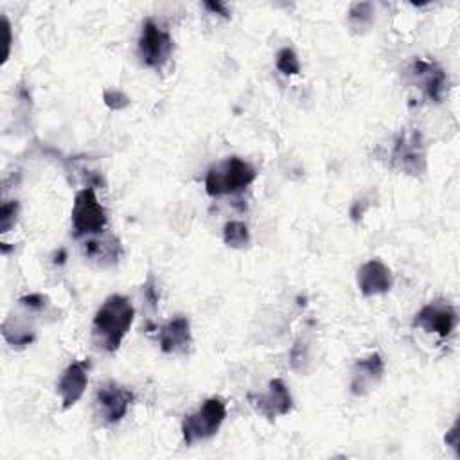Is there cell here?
Segmentation results:
<instances>
[{
  "label": "cell",
  "mask_w": 460,
  "mask_h": 460,
  "mask_svg": "<svg viewBox=\"0 0 460 460\" xmlns=\"http://www.w3.org/2000/svg\"><path fill=\"white\" fill-rule=\"evenodd\" d=\"M2 22H4V32H5V56H4V61H5L9 56V49H11V27H9V22L5 16L2 18Z\"/></svg>",
  "instance_id": "24"
},
{
  "label": "cell",
  "mask_w": 460,
  "mask_h": 460,
  "mask_svg": "<svg viewBox=\"0 0 460 460\" xmlns=\"http://www.w3.org/2000/svg\"><path fill=\"white\" fill-rule=\"evenodd\" d=\"M413 325L426 332L438 334L440 338L449 336L456 327V309L446 300H433L420 307L413 318Z\"/></svg>",
  "instance_id": "8"
},
{
  "label": "cell",
  "mask_w": 460,
  "mask_h": 460,
  "mask_svg": "<svg viewBox=\"0 0 460 460\" xmlns=\"http://www.w3.org/2000/svg\"><path fill=\"white\" fill-rule=\"evenodd\" d=\"M446 444L453 449H458V442H460V437H458V420H455V424L451 426V429L446 433L444 437Z\"/></svg>",
  "instance_id": "22"
},
{
  "label": "cell",
  "mask_w": 460,
  "mask_h": 460,
  "mask_svg": "<svg viewBox=\"0 0 460 460\" xmlns=\"http://www.w3.org/2000/svg\"><path fill=\"white\" fill-rule=\"evenodd\" d=\"M84 255L97 262L99 266H111L119 261L122 250H120V244L115 237L108 235V237H90L84 241Z\"/></svg>",
  "instance_id": "15"
},
{
  "label": "cell",
  "mask_w": 460,
  "mask_h": 460,
  "mask_svg": "<svg viewBox=\"0 0 460 460\" xmlns=\"http://www.w3.org/2000/svg\"><path fill=\"white\" fill-rule=\"evenodd\" d=\"M108 217L104 207L101 205L95 189L84 187L74 198L72 207V230L75 237H90L102 234Z\"/></svg>",
  "instance_id": "4"
},
{
  "label": "cell",
  "mask_w": 460,
  "mask_h": 460,
  "mask_svg": "<svg viewBox=\"0 0 460 460\" xmlns=\"http://www.w3.org/2000/svg\"><path fill=\"white\" fill-rule=\"evenodd\" d=\"M135 318V307L124 295H110L92 322V340L104 352H115Z\"/></svg>",
  "instance_id": "1"
},
{
  "label": "cell",
  "mask_w": 460,
  "mask_h": 460,
  "mask_svg": "<svg viewBox=\"0 0 460 460\" xmlns=\"http://www.w3.org/2000/svg\"><path fill=\"white\" fill-rule=\"evenodd\" d=\"M158 343L165 354H185L192 343L189 318L176 316L164 323L158 331Z\"/></svg>",
  "instance_id": "14"
},
{
  "label": "cell",
  "mask_w": 460,
  "mask_h": 460,
  "mask_svg": "<svg viewBox=\"0 0 460 460\" xmlns=\"http://www.w3.org/2000/svg\"><path fill=\"white\" fill-rule=\"evenodd\" d=\"M390 165L413 176L426 169V151L417 131H401L390 153Z\"/></svg>",
  "instance_id": "7"
},
{
  "label": "cell",
  "mask_w": 460,
  "mask_h": 460,
  "mask_svg": "<svg viewBox=\"0 0 460 460\" xmlns=\"http://www.w3.org/2000/svg\"><path fill=\"white\" fill-rule=\"evenodd\" d=\"M226 419V404L219 397L207 399L194 413L185 415L181 420L183 444L192 446L199 440L214 437Z\"/></svg>",
  "instance_id": "3"
},
{
  "label": "cell",
  "mask_w": 460,
  "mask_h": 460,
  "mask_svg": "<svg viewBox=\"0 0 460 460\" xmlns=\"http://www.w3.org/2000/svg\"><path fill=\"white\" fill-rule=\"evenodd\" d=\"M88 385V361H74L61 374L56 392L61 399V406L66 410L74 406L84 394Z\"/></svg>",
  "instance_id": "12"
},
{
  "label": "cell",
  "mask_w": 460,
  "mask_h": 460,
  "mask_svg": "<svg viewBox=\"0 0 460 460\" xmlns=\"http://www.w3.org/2000/svg\"><path fill=\"white\" fill-rule=\"evenodd\" d=\"M257 178V171L246 160L230 156L212 165L205 176V190L208 196H226L244 190Z\"/></svg>",
  "instance_id": "2"
},
{
  "label": "cell",
  "mask_w": 460,
  "mask_h": 460,
  "mask_svg": "<svg viewBox=\"0 0 460 460\" xmlns=\"http://www.w3.org/2000/svg\"><path fill=\"white\" fill-rule=\"evenodd\" d=\"M223 241L230 248H244L250 243V230L241 221H228L223 228Z\"/></svg>",
  "instance_id": "16"
},
{
  "label": "cell",
  "mask_w": 460,
  "mask_h": 460,
  "mask_svg": "<svg viewBox=\"0 0 460 460\" xmlns=\"http://www.w3.org/2000/svg\"><path fill=\"white\" fill-rule=\"evenodd\" d=\"M172 52V38L156 22L146 20L138 38V56L149 68H162Z\"/></svg>",
  "instance_id": "5"
},
{
  "label": "cell",
  "mask_w": 460,
  "mask_h": 460,
  "mask_svg": "<svg viewBox=\"0 0 460 460\" xmlns=\"http://www.w3.org/2000/svg\"><path fill=\"white\" fill-rule=\"evenodd\" d=\"M374 20V7L368 2H361V4H354L352 9L349 11V25L354 31L365 29L372 23Z\"/></svg>",
  "instance_id": "17"
},
{
  "label": "cell",
  "mask_w": 460,
  "mask_h": 460,
  "mask_svg": "<svg viewBox=\"0 0 460 460\" xmlns=\"http://www.w3.org/2000/svg\"><path fill=\"white\" fill-rule=\"evenodd\" d=\"M133 402V392L115 381H106L95 394V413L102 424H117L126 417Z\"/></svg>",
  "instance_id": "6"
},
{
  "label": "cell",
  "mask_w": 460,
  "mask_h": 460,
  "mask_svg": "<svg viewBox=\"0 0 460 460\" xmlns=\"http://www.w3.org/2000/svg\"><path fill=\"white\" fill-rule=\"evenodd\" d=\"M392 286H394L392 271L379 259H372L358 270V288L365 296L385 295L392 289Z\"/></svg>",
  "instance_id": "13"
},
{
  "label": "cell",
  "mask_w": 460,
  "mask_h": 460,
  "mask_svg": "<svg viewBox=\"0 0 460 460\" xmlns=\"http://www.w3.org/2000/svg\"><path fill=\"white\" fill-rule=\"evenodd\" d=\"M18 302H20V305L25 307L27 311L36 313V311H41V309L47 305V296H43L41 293H32V295L22 296Z\"/></svg>",
  "instance_id": "21"
},
{
  "label": "cell",
  "mask_w": 460,
  "mask_h": 460,
  "mask_svg": "<svg viewBox=\"0 0 460 460\" xmlns=\"http://www.w3.org/2000/svg\"><path fill=\"white\" fill-rule=\"evenodd\" d=\"M205 7L212 13H216V14H221V16L228 18V11H226L225 4H221V2H205Z\"/></svg>",
  "instance_id": "23"
},
{
  "label": "cell",
  "mask_w": 460,
  "mask_h": 460,
  "mask_svg": "<svg viewBox=\"0 0 460 460\" xmlns=\"http://www.w3.org/2000/svg\"><path fill=\"white\" fill-rule=\"evenodd\" d=\"M102 99L110 110H124L126 106H129V97L120 90H106Z\"/></svg>",
  "instance_id": "20"
},
{
  "label": "cell",
  "mask_w": 460,
  "mask_h": 460,
  "mask_svg": "<svg viewBox=\"0 0 460 460\" xmlns=\"http://www.w3.org/2000/svg\"><path fill=\"white\" fill-rule=\"evenodd\" d=\"M383 372H385V361L381 354L372 352L370 356L358 359L350 372V392L359 397L367 395L377 386V383L383 377Z\"/></svg>",
  "instance_id": "11"
},
{
  "label": "cell",
  "mask_w": 460,
  "mask_h": 460,
  "mask_svg": "<svg viewBox=\"0 0 460 460\" xmlns=\"http://www.w3.org/2000/svg\"><path fill=\"white\" fill-rule=\"evenodd\" d=\"M16 217H18V201L16 199L5 201L0 208V232L2 234L9 232L14 226Z\"/></svg>",
  "instance_id": "19"
},
{
  "label": "cell",
  "mask_w": 460,
  "mask_h": 460,
  "mask_svg": "<svg viewBox=\"0 0 460 460\" xmlns=\"http://www.w3.org/2000/svg\"><path fill=\"white\" fill-rule=\"evenodd\" d=\"M275 66L286 74V75H295L300 72V61L296 58V54L289 49V47H284L277 52V59H275Z\"/></svg>",
  "instance_id": "18"
},
{
  "label": "cell",
  "mask_w": 460,
  "mask_h": 460,
  "mask_svg": "<svg viewBox=\"0 0 460 460\" xmlns=\"http://www.w3.org/2000/svg\"><path fill=\"white\" fill-rule=\"evenodd\" d=\"M248 401L255 408V411H259L261 415H264L270 420L288 415L293 406L291 394L282 379H271L268 383L266 392L250 394Z\"/></svg>",
  "instance_id": "10"
},
{
  "label": "cell",
  "mask_w": 460,
  "mask_h": 460,
  "mask_svg": "<svg viewBox=\"0 0 460 460\" xmlns=\"http://www.w3.org/2000/svg\"><path fill=\"white\" fill-rule=\"evenodd\" d=\"M411 84L419 88L429 101L440 102L447 90L446 72L433 61L415 59L408 68Z\"/></svg>",
  "instance_id": "9"
}]
</instances>
